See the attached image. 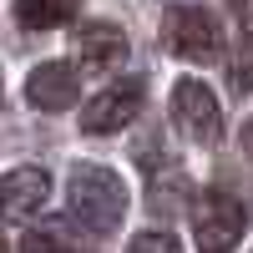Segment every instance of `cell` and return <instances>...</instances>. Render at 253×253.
<instances>
[{
    "mask_svg": "<svg viewBox=\"0 0 253 253\" xmlns=\"http://www.w3.org/2000/svg\"><path fill=\"white\" fill-rule=\"evenodd\" d=\"M126 253H182V243H177L172 233H162V228H147V233L132 238V248H126Z\"/></svg>",
    "mask_w": 253,
    "mask_h": 253,
    "instance_id": "cell-11",
    "label": "cell"
},
{
    "mask_svg": "<svg viewBox=\"0 0 253 253\" xmlns=\"http://www.w3.org/2000/svg\"><path fill=\"white\" fill-rule=\"evenodd\" d=\"M228 76H233V91H253V41H248V51L233 61V71H228Z\"/></svg>",
    "mask_w": 253,
    "mask_h": 253,
    "instance_id": "cell-12",
    "label": "cell"
},
{
    "mask_svg": "<svg viewBox=\"0 0 253 253\" xmlns=\"http://www.w3.org/2000/svg\"><path fill=\"white\" fill-rule=\"evenodd\" d=\"M20 253H71L66 228H61V223H36L26 233V243H20Z\"/></svg>",
    "mask_w": 253,
    "mask_h": 253,
    "instance_id": "cell-10",
    "label": "cell"
},
{
    "mask_svg": "<svg viewBox=\"0 0 253 253\" xmlns=\"http://www.w3.org/2000/svg\"><path fill=\"white\" fill-rule=\"evenodd\" d=\"M172 126H177L182 142L213 147V142L223 137V107H218L213 86H203V81L182 76L177 86H172Z\"/></svg>",
    "mask_w": 253,
    "mask_h": 253,
    "instance_id": "cell-3",
    "label": "cell"
},
{
    "mask_svg": "<svg viewBox=\"0 0 253 253\" xmlns=\"http://www.w3.org/2000/svg\"><path fill=\"white\" fill-rule=\"evenodd\" d=\"M243 203L223 187H208L198 198V213H193V238L203 253H233V243L243 238Z\"/></svg>",
    "mask_w": 253,
    "mask_h": 253,
    "instance_id": "cell-4",
    "label": "cell"
},
{
    "mask_svg": "<svg viewBox=\"0 0 253 253\" xmlns=\"http://www.w3.org/2000/svg\"><path fill=\"white\" fill-rule=\"evenodd\" d=\"M238 142H243V152H248V157H253V117H248V122H243V132H238Z\"/></svg>",
    "mask_w": 253,
    "mask_h": 253,
    "instance_id": "cell-13",
    "label": "cell"
},
{
    "mask_svg": "<svg viewBox=\"0 0 253 253\" xmlns=\"http://www.w3.org/2000/svg\"><path fill=\"white\" fill-rule=\"evenodd\" d=\"M76 51L91 71H112L117 61H126V31L112 26V20H86L76 31Z\"/></svg>",
    "mask_w": 253,
    "mask_h": 253,
    "instance_id": "cell-8",
    "label": "cell"
},
{
    "mask_svg": "<svg viewBox=\"0 0 253 253\" xmlns=\"http://www.w3.org/2000/svg\"><path fill=\"white\" fill-rule=\"evenodd\" d=\"M142 96H147L142 76L112 81L107 91H96V96L86 101V107H81V126H86L91 137H101V132H122V126L132 122L137 112H142Z\"/></svg>",
    "mask_w": 253,
    "mask_h": 253,
    "instance_id": "cell-5",
    "label": "cell"
},
{
    "mask_svg": "<svg viewBox=\"0 0 253 253\" xmlns=\"http://www.w3.org/2000/svg\"><path fill=\"white\" fill-rule=\"evenodd\" d=\"M51 198V177L46 167H10L0 177V223H31Z\"/></svg>",
    "mask_w": 253,
    "mask_h": 253,
    "instance_id": "cell-6",
    "label": "cell"
},
{
    "mask_svg": "<svg viewBox=\"0 0 253 253\" xmlns=\"http://www.w3.org/2000/svg\"><path fill=\"white\" fill-rule=\"evenodd\" d=\"M162 46L172 51L177 61H193V66H213L223 61L228 41H223V26L203 5H172L162 20Z\"/></svg>",
    "mask_w": 253,
    "mask_h": 253,
    "instance_id": "cell-2",
    "label": "cell"
},
{
    "mask_svg": "<svg viewBox=\"0 0 253 253\" xmlns=\"http://www.w3.org/2000/svg\"><path fill=\"white\" fill-rule=\"evenodd\" d=\"M76 5L81 0H15V20L31 31H56L76 15Z\"/></svg>",
    "mask_w": 253,
    "mask_h": 253,
    "instance_id": "cell-9",
    "label": "cell"
},
{
    "mask_svg": "<svg viewBox=\"0 0 253 253\" xmlns=\"http://www.w3.org/2000/svg\"><path fill=\"white\" fill-rule=\"evenodd\" d=\"M0 253H5V238H0Z\"/></svg>",
    "mask_w": 253,
    "mask_h": 253,
    "instance_id": "cell-14",
    "label": "cell"
},
{
    "mask_svg": "<svg viewBox=\"0 0 253 253\" xmlns=\"http://www.w3.org/2000/svg\"><path fill=\"white\" fill-rule=\"evenodd\" d=\"M66 208L86 233H117V223L126 218V182L101 162H76L66 182Z\"/></svg>",
    "mask_w": 253,
    "mask_h": 253,
    "instance_id": "cell-1",
    "label": "cell"
},
{
    "mask_svg": "<svg viewBox=\"0 0 253 253\" xmlns=\"http://www.w3.org/2000/svg\"><path fill=\"white\" fill-rule=\"evenodd\" d=\"M76 91H81V81H76V71L66 61H41L26 76V101L36 112H66L76 101Z\"/></svg>",
    "mask_w": 253,
    "mask_h": 253,
    "instance_id": "cell-7",
    "label": "cell"
}]
</instances>
